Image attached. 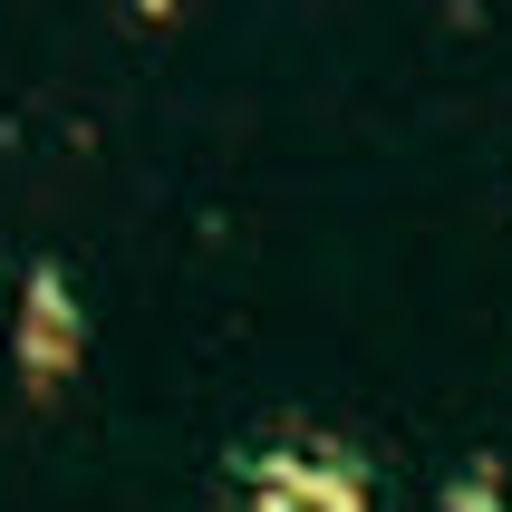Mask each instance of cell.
I'll return each instance as SVG.
<instances>
[{
	"instance_id": "6da1fadb",
	"label": "cell",
	"mask_w": 512,
	"mask_h": 512,
	"mask_svg": "<svg viewBox=\"0 0 512 512\" xmlns=\"http://www.w3.org/2000/svg\"><path fill=\"white\" fill-rule=\"evenodd\" d=\"M242 512H368V474L329 435H271L232 464Z\"/></svg>"
}]
</instances>
